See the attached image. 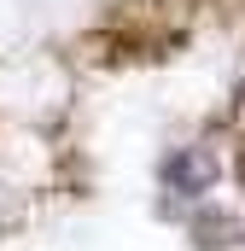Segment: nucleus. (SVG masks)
Here are the masks:
<instances>
[{"instance_id": "f257e3e1", "label": "nucleus", "mask_w": 245, "mask_h": 251, "mask_svg": "<svg viewBox=\"0 0 245 251\" xmlns=\"http://www.w3.org/2000/svg\"><path fill=\"white\" fill-rule=\"evenodd\" d=\"M210 176H216V158H210V152H181V158H170V187H181L187 199L210 187Z\"/></svg>"}, {"instance_id": "f03ea898", "label": "nucleus", "mask_w": 245, "mask_h": 251, "mask_svg": "<svg viewBox=\"0 0 245 251\" xmlns=\"http://www.w3.org/2000/svg\"><path fill=\"white\" fill-rule=\"evenodd\" d=\"M240 181H245V152H240Z\"/></svg>"}]
</instances>
